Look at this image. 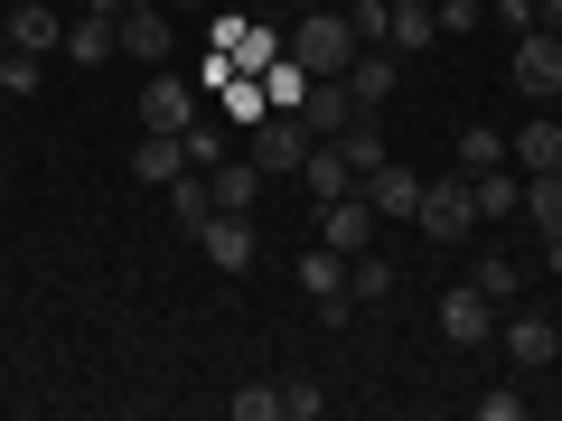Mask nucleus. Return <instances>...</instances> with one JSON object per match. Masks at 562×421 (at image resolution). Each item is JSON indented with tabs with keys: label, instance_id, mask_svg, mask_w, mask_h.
Returning <instances> with one entry per match:
<instances>
[{
	"label": "nucleus",
	"instance_id": "1",
	"mask_svg": "<svg viewBox=\"0 0 562 421\" xmlns=\"http://www.w3.org/2000/svg\"><path fill=\"white\" fill-rule=\"evenodd\" d=\"M281 47H291L310 76H347V57H357V29H347V10H328V0H319L310 20H291V38H281Z\"/></svg>",
	"mask_w": 562,
	"mask_h": 421
},
{
	"label": "nucleus",
	"instance_id": "2",
	"mask_svg": "<svg viewBox=\"0 0 562 421\" xmlns=\"http://www.w3.org/2000/svg\"><path fill=\"white\" fill-rule=\"evenodd\" d=\"M413 225H422V243H469V235H479V206H469V169H441V179L422 187Z\"/></svg>",
	"mask_w": 562,
	"mask_h": 421
},
{
	"label": "nucleus",
	"instance_id": "3",
	"mask_svg": "<svg viewBox=\"0 0 562 421\" xmlns=\"http://www.w3.org/2000/svg\"><path fill=\"white\" fill-rule=\"evenodd\" d=\"M301 291H310V309H319L328 328L357 319V300H347V253H338V243H310V253H301Z\"/></svg>",
	"mask_w": 562,
	"mask_h": 421
},
{
	"label": "nucleus",
	"instance_id": "4",
	"mask_svg": "<svg viewBox=\"0 0 562 421\" xmlns=\"http://www.w3.org/2000/svg\"><path fill=\"white\" fill-rule=\"evenodd\" d=\"M497 338H506V365H525V375H543L562 356V319H535V309H497Z\"/></svg>",
	"mask_w": 562,
	"mask_h": 421
},
{
	"label": "nucleus",
	"instance_id": "5",
	"mask_svg": "<svg viewBox=\"0 0 562 421\" xmlns=\"http://www.w3.org/2000/svg\"><path fill=\"white\" fill-rule=\"evenodd\" d=\"M431 319H441V338H450V346H487V338H497V300H487L479 281L441 291V309H431Z\"/></svg>",
	"mask_w": 562,
	"mask_h": 421
},
{
	"label": "nucleus",
	"instance_id": "6",
	"mask_svg": "<svg viewBox=\"0 0 562 421\" xmlns=\"http://www.w3.org/2000/svg\"><path fill=\"white\" fill-rule=\"evenodd\" d=\"M122 47H132V66H169V47H179L169 0H122Z\"/></svg>",
	"mask_w": 562,
	"mask_h": 421
},
{
	"label": "nucleus",
	"instance_id": "7",
	"mask_svg": "<svg viewBox=\"0 0 562 421\" xmlns=\"http://www.w3.org/2000/svg\"><path fill=\"white\" fill-rule=\"evenodd\" d=\"M301 160H310V122H301V113H262V122H254V169H262V179H272V169L291 179Z\"/></svg>",
	"mask_w": 562,
	"mask_h": 421
},
{
	"label": "nucleus",
	"instance_id": "8",
	"mask_svg": "<svg viewBox=\"0 0 562 421\" xmlns=\"http://www.w3.org/2000/svg\"><path fill=\"white\" fill-rule=\"evenodd\" d=\"M188 122H198V84L150 66V84H140V132H188Z\"/></svg>",
	"mask_w": 562,
	"mask_h": 421
},
{
	"label": "nucleus",
	"instance_id": "9",
	"mask_svg": "<svg viewBox=\"0 0 562 421\" xmlns=\"http://www.w3.org/2000/svg\"><path fill=\"white\" fill-rule=\"evenodd\" d=\"M198 243H206V262H216V272H254V216H235V206H216Z\"/></svg>",
	"mask_w": 562,
	"mask_h": 421
},
{
	"label": "nucleus",
	"instance_id": "10",
	"mask_svg": "<svg viewBox=\"0 0 562 421\" xmlns=\"http://www.w3.org/2000/svg\"><path fill=\"white\" fill-rule=\"evenodd\" d=\"M516 84L525 94H562V38L553 29H525L516 38Z\"/></svg>",
	"mask_w": 562,
	"mask_h": 421
},
{
	"label": "nucleus",
	"instance_id": "11",
	"mask_svg": "<svg viewBox=\"0 0 562 421\" xmlns=\"http://www.w3.org/2000/svg\"><path fill=\"white\" fill-rule=\"evenodd\" d=\"M375 206H366V197H328L319 206V243H338V253H366V243H375Z\"/></svg>",
	"mask_w": 562,
	"mask_h": 421
},
{
	"label": "nucleus",
	"instance_id": "12",
	"mask_svg": "<svg viewBox=\"0 0 562 421\" xmlns=\"http://www.w3.org/2000/svg\"><path fill=\"white\" fill-rule=\"evenodd\" d=\"M132 179H140V187L188 179V140H179V132H140V140H132Z\"/></svg>",
	"mask_w": 562,
	"mask_h": 421
},
{
	"label": "nucleus",
	"instance_id": "13",
	"mask_svg": "<svg viewBox=\"0 0 562 421\" xmlns=\"http://www.w3.org/2000/svg\"><path fill=\"white\" fill-rule=\"evenodd\" d=\"M301 122H310V140H338L347 122H357V94H347V76H319V84H310Z\"/></svg>",
	"mask_w": 562,
	"mask_h": 421
},
{
	"label": "nucleus",
	"instance_id": "14",
	"mask_svg": "<svg viewBox=\"0 0 562 421\" xmlns=\"http://www.w3.org/2000/svg\"><path fill=\"white\" fill-rule=\"evenodd\" d=\"M10 47H29V57H47V47L66 38V20H57V0H10Z\"/></svg>",
	"mask_w": 562,
	"mask_h": 421
},
{
	"label": "nucleus",
	"instance_id": "15",
	"mask_svg": "<svg viewBox=\"0 0 562 421\" xmlns=\"http://www.w3.org/2000/svg\"><path fill=\"white\" fill-rule=\"evenodd\" d=\"M301 187H310V197H357V169H347V150H338V140H310V160H301Z\"/></svg>",
	"mask_w": 562,
	"mask_h": 421
},
{
	"label": "nucleus",
	"instance_id": "16",
	"mask_svg": "<svg viewBox=\"0 0 562 421\" xmlns=\"http://www.w3.org/2000/svg\"><path fill=\"white\" fill-rule=\"evenodd\" d=\"M394 47H357V57H347V94H357V113H375L384 94H394Z\"/></svg>",
	"mask_w": 562,
	"mask_h": 421
},
{
	"label": "nucleus",
	"instance_id": "17",
	"mask_svg": "<svg viewBox=\"0 0 562 421\" xmlns=\"http://www.w3.org/2000/svg\"><path fill=\"white\" fill-rule=\"evenodd\" d=\"M66 57H76V66L122 57V20H113V10H85V20H66Z\"/></svg>",
	"mask_w": 562,
	"mask_h": 421
},
{
	"label": "nucleus",
	"instance_id": "18",
	"mask_svg": "<svg viewBox=\"0 0 562 421\" xmlns=\"http://www.w3.org/2000/svg\"><path fill=\"white\" fill-rule=\"evenodd\" d=\"M216 57H235L244 76H262V66L281 57V38H272V29H254V20H216Z\"/></svg>",
	"mask_w": 562,
	"mask_h": 421
},
{
	"label": "nucleus",
	"instance_id": "19",
	"mask_svg": "<svg viewBox=\"0 0 562 421\" xmlns=\"http://www.w3.org/2000/svg\"><path fill=\"white\" fill-rule=\"evenodd\" d=\"M206 197H216V206H235V216H254L262 169H254V160H225V150H216V169H206Z\"/></svg>",
	"mask_w": 562,
	"mask_h": 421
},
{
	"label": "nucleus",
	"instance_id": "20",
	"mask_svg": "<svg viewBox=\"0 0 562 421\" xmlns=\"http://www.w3.org/2000/svg\"><path fill=\"white\" fill-rule=\"evenodd\" d=\"M347 300H357V309H384V300H394V262H384L375 243L347 253Z\"/></svg>",
	"mask_w": 562,
	"mask_h": 421
},
{
	"label": "nucleus",
	"instance_id": "21",
	"mask_svg": "<svg viewBox=\"0 0 562 421\" xmlns=\"http://www.w3.org/2000/svg\"><path fill=\"white\" fill-rule=\"evenodd\" d=\"M431 38H441V20H431V0H394V29H384V47H394V57H422Z\"/></svg>",
	"mask_w": 562,
	"mask_h": 421
},
{
	"label": "nucleus",
	"instance_id": "22",
	"mask_svg": "<svg viewBox=\"0 0 562 421\" xmlns=\"http://www.w3.org/2000/svg\"><path fill=\"white\" fill-rule=\"evenodd\" d=\"M506 160L535 179V169H562V122H525L516 140H506Z\"/></svg>",
	"mask_w": 562,
	"mask_h": 421
},
{
	"label": "nucleus",
	"instance_id": "23",
	"mask_svg": "<svg viewBox=\"0 0 562 421\" xmlns=\"http://www.w3.org/2000/svg\"><path fill=\"white\" fill-rule=\"evenodd\" d=\"M366 206H375V216H413V206H422V179H413V169H394V160H384L375 179H366Z\"/></svg>",
	"mask_w": 562,
	"mask_h": 421
},
{
	"label": "nucleus",
	"instance_id": "24",
	"mask_svg": "<svg viewBox=\"0 0 562 421\" xmlns=\"http://www.w3.org/2000/svg\"><path fill=\"white\" fill-rule=\"evenodd\" d=\"M206 216H216V197H206V169L169 179V225H179V235H206Z\"/></svg>",
	"mask_w": 562,
	"mask_h": 421
},
{
	"label": "nucleus",
	"instance_id": "25",
	"mask_svg": "<svg viewBox=\"0 0 562 421\" xmlns=\"http://www.w3.org/2000/svg\"><path fill=\"white\" fill-rule=\"evenodd\" d=\"M338 150H347V169H357V187L375 179L384 160H394V150H384V132H375V122H366V113H357V122H347V132H338Z\"/></svg>",
	"mask_w": 562,
	"mask_h": 421
},
{
	"label": "nucleus",
	"instance_id": "26",
	"mask_svg": "<svg viewBox=\"0 0 562 421\" xmlns=\"http://www.w3.org/2000/svg\"><path fill=\"white\" fill-rule=\"evenodd\" d=\"M469 281H479V291H487L497 309H516V291H525V262H516V253H479V262H469Z\"/></svg>",
	"mask_w": 562,
	"mask_h": 421
},
{
	"label": "nucleus",
	"instance_id": "27",
	"mask_svg": "<svg viewBox=\"0 0 562 421\" xmlns=\"http://www.w3.org/2000/svg\"><path fill=\"white\" fill-rule=\"evenodd\" d=\"M469 206H479V225L487 216H525V187L506 179V169H479V179H469Z\"/></svg>",
	"mask_w": 562,
	"mask_h": 421
},
{
	"label": "nucleus",
	"instance_id": "28",
	"mask_svg": "<svg viewBox=\"0 0 562 421\" xmlns=\"http://www.w3.org/2000/svg\"><path fill=\"white\" fill-rule=\"evenodd\" d=\"M460 169H469V179H479V169H506V132H497V122H469V132H460Z\"/></svg>",
	"mask_w": 562,
	"mask_h": 421
},
{
	"label": "nucleus",
	"instance_id": "29",
	"mask_svg": "<svg viewBox=\"0 0 562 421\" xmlns=\"http://www.w3.org/2000/svg\"><path fill=\"white\" fill-rule=\"evenodd\" d=\"M525 216H535L543 235H562V169H535V179H525Z\"/></svg>",
	"mask_w": 562,
	"mask_h": 421
},
{
	"label": "nucleus",
	"instance_id": "30",
	"mask_svg": "<svg viewBox=\"0 0 562 421\" xmlns=\"http://www.w3.org/2000/svg\"><path fill=\"white\" fill-rule=\"evenodd\" d=\"M347 29H357V47H384V29H394V0H347Z\"/></svg>",
	"mask_w": 562,
	"mask_h": 421
},
{
	"label": "nucleus",
	"instance_id": "31",
	"mask_svg": "<svg viewBox=\"0 0 562 421\" xmlns=\"http://www.w3.org/2000/svg\"><path fill=\"white\" fill-rule=\"evenodd\" d=\"M319 412H328V384H310V375L281 384V421H319Z\"/></svg>",
	"mask_w": 562,
	"mask_h": 421
},
{
	"label": "nucleus",
	"instance_id": "32",
	"mask_svg": "<svg viewBox=\"0 0 562 421\" xmlns=\"http://www.w3.org/2000/svg\"><path fill=\"white\" fill-rule=\"evenodd\" d=\"M225 412L235 421H281V384H244V394H225Z\"/></svg>",
	"mask_w": 562,
	"mask_h": 421
},
{
	"label": "nucleus",
	"instance_id": "33",
	"mask_svg": "<svg viewBox=\"0 0 562 421\" xmlns=\"http://www.w3.org/2000/svg\"><path fill=\"white\" fill-rule=\"evenodd\" d=\"M431 20H441V38H469L487 20V0H431Z\"/></svg>",
	"mask_w": 562,
	"mask_h": 421
},
{
	"label": "nucleus",
	"instance_id": "34",
	"mask_svg": "<svg viewBox=\"0 0 562 421\" xmlns=\"http://www.w3.org/2000/svg\"><path fill=\"white\" fill-rule=\"evenodd\" d=\"M0 94H38V57H29V47L0 57Z\"/></svg>",
	"mask_w": 562,
	"mask_h": 421
},
{
	"label": "nucleus",
	"instance_id": "35",
	"mask_svg": "<svg viewBox=\"0 0 562 421\" xmlns=\"http://www.w3.org/2000/svg\"><path fill=\"white\" fill-rule=\"evenodd\" d=\"M179 140H188V169H216V132H206V122H188Z\"/></svg>",
	"mask_w": 562,
	"mask_h": 421
},
{
	"label": "nucleus",
	"instance_id": "36",
	"mask_svg": "<svg viewBox=\"0 0 562 421\" xmlns=\"http://www.w3.org/2000/svg\"><path fill=\"white\" fill-rule=\"evenodd\" d=\"M535 29H553V38H562V0H535Z\"/></svg>",
	"mask_w": 562,
	"mask_h": 421
},
{
	"label": "nucleus",
	"instance_id": "37",
	"mask_svg": "<svg viewBox=\"0 0 562 421\" xmlns=\"http://www.w3.org/2000/svg\"><path fill=\"white\" fill-rule=\"evenodd\" d=\"M543 272H553V281H562V235H543Z\"/></svg>",
	"mask_w": 562,
	"mask_h": 421
},
{
	"label": "nucleus",
	"instance_id": "38",
	"mask_svg": "<svg viewBox=\"0 0 562 421\" xmlns=\"http://www.w3.org/2000/svg\"><path fill=\"white\" fill-rule=\"evenodd\" d=\"M169 10H206V0H169Z\"/></svg>",
	"mask_w": 562,
	"mask_h": 421
},
{
	"label": "nucleus",
	"instance_id": "39",
	"mask_svg": "<svg viewBox=\"0 0 562 421\" xmlns=\"http://www.w3.org/2000/svg\"><path fill=\"white\" fill-rule=\"evenodd\" d=\"M0 57H10V29H0Z\"/></svg>",
	"mask_w": 562,
	"mask_h": 421
},
{
	"label": "nucleus",
	"instance_id": "40",
	"mask_svg": "<svg viewBox=\"0 0 562 421\" xmlns=\"http://www.w3.org/2000/svg\"><path fill=\"white\" fill-rule=\"evenodd\" d=\"M328 10H347V0H328Z\"/></svg>",
	"mask_w": 562,
	"mask_h": 421
}]
</instances>
